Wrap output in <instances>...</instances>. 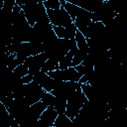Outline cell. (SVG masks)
Listing matches in <instances>:
<instances>
[{
  "label": "cell",
  "instance_id": "18",
  "mask_svg": "<svg viewBox=\"0 0 127 127\" xmlns=\"http://www.w3.org/2000/svg\"><path fill=\"white\" fill-rule=\"evenodd\" d=\"M0 127H20L2 102H0Z\"/></svg>",
  "mask_w": 127,
  "mask_h": 127
},
{
  "label": "cell",
  "instance_id": "22",
  "mask_svg": "<svg viewBox=\"0 0 127 127\" xmlns=\"http://www.w3.org/2000/svg\"><path fill=\"white\" fill-rule=\"evenodd\" d=\"M74 40H75V43H76L77 50L88 52V46H87V43H86V38L79 31H76L75 36H74Z\"/></svg>",
  "mask_w": 127,
  "mask_h": 127
},
{
  "label": "cell",
  "instance_id": "32",
  "mask_svg": "<svg viewBox=\"0 0 127 127\" xmlns=\"http://www.w3.org/2000/svg\"><path fill=\"white\" fill-rule=\"evenodd\" d=\"M103 1H104V2H106V1H107V0H103Z\"/></svg>",
  "mask_w": 127,
  "mask_h": 127
},
{
  "label": "cell",
  "instance_id": "19",
  "mask_svg": "<svg viewBox=\"0 0 127 127\" xmlns=\"http://www.w3.org/2000/svg\"><path fill=\"white\" fill-rule=\"evenodd\" d=\"M71 4H74L88 12H94L99 5L103 2V1H96V0H65Z\"/></svg>",
  "mask_w": 127,
  "mask_h": 127
},
{
  "label": "cell",
  "instance_id": "3",
  "mask_svg": "<svg viewBox=\"0 0 127 127\" xmlns=\"http://www.w3.org/2000/svg\"><path fill=\"white\" fill-rule=\"evenodd\" d=\"M44 47L42 43H34V42H23L19 45L16 53H15V64L16 66L24 64L25 60L28 57L35 56L37 54L43 53Z\"/></svg>",
  "mask_w": 127,
  "mask_h": 127
},
{
  "label": "cell",
  "instance_id": "1",
  "mask_svg": "<svg viewBox=\"0 0 127 127\" xmlns=\"http://www.w3.org/2000/svg\"><path fill=\"white\" fill-rule=\"evenodd\" d=\"M75 40L64 39V38H58L52 44L44 47V53L46 54L47 58L59 63L64 56L67 54V52L75 46Z\"/></svg>",
  "mask_w": 127,
  "mask_h": 127
},
{
  "label": "cell",
  "instance_id": "2",
  "mask_svg": "<svg viewBox=\"0 0 127 127\" xmlns=\"http://www.w3.org/2000/svg\"><path fill=\"white\" fill-rule=\"evenodd\" d=\"M46 107L47 105L41 100H39L36 103L31 104L28 109L23 113V115L15 121L20 127H33L39 120L40 115L46 109Z\"/></svg>",
  "mask_w": 127,
  "mask_h": 127
},
{
  "label": "cell",
  "instance_id": "27",
  "mask_svg": "<svg viewBox=\"0 0 127 127\" xmlns=\"http://www.w3.org/2000/svg\"><path fill=\"white\" fill-rule=\"evenodd\" d=\"M41 101L44 102L47 106H53L55 102V96L50 92V91H45L42 95Z\"/></svg>",
  "mask_w": 127,
  "mask_h": 127
},
{
  "label": "cell",
  "instance_id": "4",
  "mask_svg": "<svg viewBox=\"0 0 127 127\" xmlns=\"http://www.w3.org/2000/svg\"><path fill=\"white\" fill-rule=\"evenodd\" d=\"M22 11L30 26H33L36 22L48 19L47 9L45 8L43 2H39L34 5H23L21 6Z\"/></svg>",
  "mask_w": 127,
  "mask_h": 127
},
{
  "label": "cell",
  "instance_id": "31",
  "mask_svg": "<svg viewBox=\"0 0 127 127\" xmlns=\"http://www.w3.org/2000/svg\"><path fill=\"white\" fill-rule=\"evenodd\" d=\"M33 80V75L32 74H30V73H27L26 75H24L23 77H22V82L23 83H29V82H31Z\"/></svg>",
  "mask_w": 127,
  "mask_h": 127
},
{
  "label": "cell",
  "instance_id": "14",
  "mask_svg": "<svg viewBox=\"0 0 127 127\" xmlns=\"http://www.w3.org/2000/svg\"><path fill=\"white\" fill-rule=\"evenodd\" d=\"M29 106H30V104L25 99V97L14 98L13 101L11 102V104L9 105V107L7 108V110L14 117V119L17 120L23 115V113L28 109Z\"/></svg>",
  "mask_w": 127,
  "mask_h": 127
},
{
  "label": "cell",
  "instance_id": "30",
  "mask_svg": "<svg viewBox=\"0 0 127 127\" xmlns=\"http://www.w3.org/2000/svg\"><path fill=\"white\" fill-rule=\"evenodd\" d=\"M11 42H12V40H8V39L0 36V51L1 52H8V48L7 47L11 44Z\"/></svg>",
  "mask_w": 127,
  "mask_h": 127
},
{
  "label": "cell",
  "instance_id": "21",
  "mask_svg": "<svg viewBox=\"0 0 127 127\" xmlns=\"http://www.w3.org/2000/svg\"><path fill=\"white\" fill-rule=\"evenodd\" d=\"M72 124V120L70 118H68L65 113H61L58 114L53 127H69Z\"/></svg>",
  "mask_w": 127,
  "mask_h": 127
},
{
  "label": "cell",
  "instance_id": "13",
  "mask_svg": "<svg viewBox=\"0 0 127 127\" xmlns=\"http://www.w3.org/2000/svg\"><path fill=\"white\" fill-rule=\"evenodd\" d=\"M58 116V112L53 106H47L39 117V120L33 127H53Z\"/></svg>",
  "mask_w": 127,
  "mask_h": 127
},
{
  "label": "cell",
  "instance_id": "8",
  "mask_svg": "<svg viewBox=\"0 0 127 127\" xmlns=\"http://www.w3.org/2000/svg\"><path fill=\"white\" fill-rule=\"evenodd\" d=\"M117 16V13L114 12L106 2H102L99 7L92 12L91 21L93 22H101L103 25H106L110 21H112Z\"/></svg>",
  "mask_w": 127,
  "mask_h": 127
},
{
  "label": "cell",
  "instance_id": "9",
  "mask_svg": "<svg viewBox=\"0 0 127 127\" xmlns=\"http://www.w3.org/2000/svg\"><path fill=\"white\" fill-rule=\"evenodd\" d=\"M51 77L63 81H78L81 77V74L75 69L74 66H69L67 68H58L52 71L47 72Z\"/></svg>",
  "mask_w": 127,
  "mask_h": 127
},
{
  "label": "cell",
  "instance_id": "28",
  "mask_svg": "<svg viewBox=\"0 0 127 127\" xmlns=\"http://www.w3.org/2000/svg\"><path fill=\"white\" fill-rule=\"evenodd\" d=\"M13 72L20 76V77H23L24 75H26L27 73H29V69H28V66L25 64H21L19 65H17L14 69H13Z\"/></svg>",
  "mask_w": 127,
  "mask_h": 127
},
{
  "label": "cell",
  "instance_id": "33",
  "mask_svg": "<svg viewBox=\"0 0 127 127\" xmlns=\"http://www.w3.org/2000/svg\"><path fill=\"white\" fill-rule=\"evenodd\" d=\"M42 1H43V0H42Z\"/></svg>",
  "mask_w": 127,
  "mask_h": 127
},
{
  "label": "cell",
  "instance_id": "12",
  "mask_svg": "<svg viewBox=\"0 0 127 127\" xmlns=\"http://www.w3.org/2000/svg\"><path fill=\"white\" fill-rule=\"evenodd\" d=\"M33 81L38 83L45 91H51L54 89V87L57 85V83L60 80L54 79L47 72H45L41 69L40 71H38L36 74L33 75Z\"/></svg>",
  "mask_w": 127,
  "mask_h": 127
},
{
  "label": "cell",
  "instance_id": "29",
  "mask_svg": "<svg viewBox=\"0 0 127 127\" xmlns=\"http://www.w3.org/2000/svg\"><path fill=\"white\" fill-rule=\"evenodd\" d=\"M43 4L46 9H52V10L60 9L62 6L60 3V0H44Z\"/></svg>",
  "mask_w": 127,
  "mask_h": 127
},
{
  "label": "cell",
  "instance_id": "20",
  "mask_svg": "<svg viewBox=\"0 0 127 127\" xmlns=\"http://www.w3.org/2000/svg\"><path fill=\"white\" fill-rule=\"evenodd\" d=\"M62 6H63V7L65 9V11L69 14V16L71 17L72 20H73L75 17L81 15L84 11H86V10H84V9H82V8H80V7L76 6V5H74V4H71V3L67 2V1H65Z\"/></svg>",
  "mask_w": 127,
  "mask_h": 127
},
{
  "label": "cell",
  "instance_id": "26",
  "mask_svg": "<svg viewBox=\"0 0 127 127\" xmlns=\"http://www.w3.org/2000/svg\"><path fill=\"white\" fill-rule=\"evenodd\" d=\"M10 53L8 52H1L0 51V73L8 67V62H9Z\"/></svg>",
  "mask_w": 127,
  "mask_h": 127
},
{
  "label": "cell",
  "instance_id": "16",
  "mask_svg": "<svg viewBox=\"0 0 127 127\" xmlns=\"http://www.w3.org/2000/svg\"><path fill=\"white\" fill-rule=\"evenodd\" d=\"M91 16H92L91 12L84 11L81 15H79V16H77L73 19V24L75 25L77 31H79L83 36L85 35L87 26L91 22Z\"/></svg>",
  "mask_w": 127,
  "mask_h": 127
},
{
  "label": "cell",
  "instance_id": "25",
  "mask_svg": "<svg viewBox=\"0 0 127 127\" xmlns=\"http://www.w3.org/2000/svg\"><path fill=\"white\" fill-rule=\"evenodd\" d=\"M58 68H59V63H57L53 60L47 59V61L44 63L41 69L45 72H49V71H52V70H55V69H58Z\"/></svg>",
  "mask_w": 127,
  "mask_h": 127
},
{
  "label": "cell",
  "instance_id": "23",
  "mask_svg": "<svg viewBox=\"0 0 127 127\" xmlns=\"http://www.w3.org/2000/svg\"><path fill=\"white\" fill-rule=\"evenodd\" d=\"M106 3L117 14H120L125 6V0H107Z\"/></svg>",
  "mask_w": 127,
  "mask_h": 127
},
{
  "label": "cell",
  "instance_id": "17",
  "mask_svg": "<svg viewBox=\"0 0 127 127\" xmlns=\"http://www.w3.org/2000/svg\"><path fill=\"white\" fill-rule=\"evenodd\" d=\"M53 29H54V32L58 38H64V39H70V40L74 39L75 33L77 31V29L73 23L67 27L53 26Z\"/></svg>",
  "mask_w": 127,
  "mask_h": 127
},
{
  "label": "cell",
  "instance_id": "11",
  "mask_svg": "<svg viewBox=\"0 0 127 127\" xmlns=\"http://www.w3.org/2000/svg\"><path fill=\"white\" fill-rule=\"evenodd\" d=\"M47 56L46 54L43 52V53H40V54H37L35 56H31V57H28L24 64L28 66V69H29V73L34 75L36 74L38 71L41 70L44 63L47 61Z\"/></svg>",
  "mask_w": 127,
  "mask_h": 127
},
{
  "label": "cell",
  "instance_id": "6",
  "mask_svg": "<svg viewBox=\"0 0 127 127\" xmlns=\"http://www.w3.org/2000/svg\"><path fill=\"white\" fill-rule=\"evenodd\" d=\"M80 82L78 81H63L60 80L57 85L54 87L53 90L50 92L55 96L59 97L64 100H67V98L76 90L80 89Z\"/></svg>",
  "mask_w": 127,
  "mask_h": 127
},
{
  "label": "cell",
  "instance_id": "24",
  "mask_svg": "<svg viewBox=\"0 0 127 127\" xmlns=\"http://www.w3.org/2000/svg\"><path fill=\"white\" fill-rule=\"evenodd\" d=\"M53 107L58 112V114L64 113L65 112V107H66V100L59 98V97H55V102H54Z\"/></svg>",
  "mask_w": 127,
  "mask_h": 127
},
{
  "label": "cell",
  "instance_id": "7",
  "mask_svg": "<svg viewBox=\"0 0 127 127\" xmlns=\"http://www.w3.org/2000/svg\"><path fill=\"white\" fill-rule=\"evenodd\" d=\"M47 14L53 26L67 27L73 23V20L63 6H61L60 9H56V10L47 9Z\"/></svg>",
  "mask_w": 127,
  "mask_h": 127
},
{
  "label": "cell",
  "instance_id": "5",
  "mask_svg": "<svg viewBox=\"0 0 127 127\" xmlns=\"http://www.w3.org/2000/svg\"><path fill=\"white\" fill-rule=\"evenodd\" d=\"M86 101L87 98L84 95V93L81 91V88L76 89L66 100V107L64 112L65 115L72 120Z\"/></svg>",
  "mask_w": 127,
  "mask_h": 127
},
{
  "label": "cell",
  "instance_id": "15",
  "mask_svg": "<svg viewBox=\"0 0 127 127\" xmlns=\"http://www.w3.org/2000/svg\"><path fill=\"white\" fill-rule=\"evenodd\" d=\"M105 33V27L101 22H93L91 21L87 26L84 37L86 39H94L103 36Z\"/></svg>",
  "mask_w": 127,
  "mask_h": 127
},
{
  "label": "cell",
  "instance_id": "10",
  "mask_svg": "<svg viewBox=\"0 0 127 127\" xmlns=\"http://www.w3.org/2000/svg\"><path fill=\"white\" fill-rule=\"evenodd\" d=\"M45 92V90L35 81H31L29 83L25 84V91H24V97L25 99L28 101V103L34 104L37 101L41 100L43 93Z\"/></svg>",
  "mask_w": 127,
  "mask_h": 127
}]
</instances>
